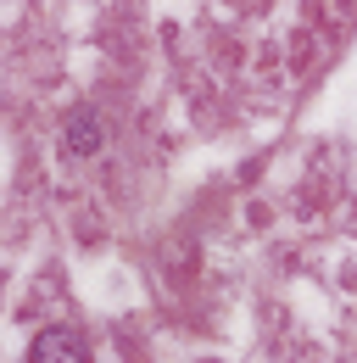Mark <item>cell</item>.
Masks as SVG:
<instances>
[{
	"label": "cell",
	"instance_id": "1",
	"mask_svg": "<svg viewBox=\"0 0 357 363\" xmlns=\"http://www.w3.org/2000/svg\"><path fill=\"white\" fill-rule=\"evenodd\" d=\"M34 363H84L79 335H73V330H50V335H40V341H34Z\"/></svg>",
	"mask_w": 357,
	"mask_h": 363
}]
</instances>
